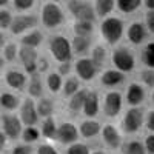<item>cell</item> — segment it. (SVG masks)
Masks as SVG:
<instances>
[{
  "label": "cell",
  "mask_w": 154,
  "mask_h": 154,
  "mask_svg": "<svg viewBox=\"0 0 154 154\" xmlns=\"http://www.w3.org/2000/svg\"><path fill=\"white\" fill-rule=\"evenodd\" d=\"M102 131V126L97 120H93V119H88V120H83L79 126V136L85 137V139H93L96 137L99 133Z\"/></svg>",
  "instance_id": "cell-19"
},
{
  "label": "cell",
  "mask_w": 154,
  "mask_h": 154,
  "mask_svg": "<svg viewBox=\"0 0 154 154\" xmlns=\"http://www.w3.org/2000/svg\"><path fill=\"white\" fill-rule=\"evenodd\" d=\"M66 154H89V148H88L85 143L75 142V143H72V145L68 146Z\"/></svg>",
  "instance_id": "cell-38"
},
{
  "label": "cell",
  "mask_w": 154,
  "mask_h": 154,
  "mask_svg": "<svg viewBox=\"0 0 154 154\" xmlns=\"http://www.w3.org/2000/svg\"><path fill=\"white\" fill-rule=\"evenodd\" d=\"M143 5L146 6L148 11H154V0H145Z\"/></svg>",
  "instance_id": "cell-50"
},
{
  "label": "cell",
  "mask_w": 154,
  "mask_h": 154,
  "mask_svg": "<svg viewBox=\"0 0 154 154\" xmlns=\"http://www.w3.org/2000/svg\"><path fill=\"white\" fill-rule=\"evenodd\" d=\"M37 154H59V151L49 143H42L37 148Z\"/></svg>",
  "instance_id": "cell-43"
},
{
  "label": "cell",
  "mask_w": 154,
  "mask_h": 154,
  "mask_svg": "<svg viewBox=\"0 0 154 154\" xmlns=\"http://www.w3.org/2000/svg\"><path fill=\"white\" fill-rule=\"evenodd\" d=\"M123 28H125V25L119 17H106L100 25V34L106 43L114 45L122 38Z\"/></svg>",
  "instance_id": "cell-2"
},
{
  "label": "cell",
  "mask_w": 154,
  "mask_h": 154,
  "mask_svg": "<svg viewBox=\"0 0 154 154\" xmlns=\"http://www.w3.org/2000/svg\"><path fill=\"white\" fill-rule=\"evenodd\" d=\"M5 82L12 89H23L26 85V75L17 69H9L5 74Z\"/></svg>",
  "instance_id": "cell-18"
},
{
  "label": "cell",
  "mask_w": 154,
  "mask_h": 154,
  "mask_svg": "<svg viewBox=\"0 0 154 154\" xmlns=\"http://www.w3.org/2000/svg\"><path fill=\"white\" fill-rule=\"evenodd\" d=\"M56 133H57V125H56V120L53 117H46L43 122H42V130H40V134L45 137V139H56Z\"/></svg>",
  "instance_id": "cell-28"
},
{
  "label": "cell",
  "mask_w": 154,
  "mask_h": 154,
  "mask_svg": "<svg viewBox=\"0 0 154 154\" xmlns=\"http://www.w3.org/2000/svg\"><path fill=\"white\" fill-rule=\"evenodd\" d=\"M146 128L151 131V133H154V109H151L149 112H148V116H146Z\"/></svg>",
  "instance_id": "cell-47"
},
{
  "label": "cell",
  "mask_w": 154,
  "mask_h": 154,
  "mask_svg": "<svg viewBox=\"0 0 154 154\" xmlns=\"http://www.w3.org/2000/svg\"><path fill=\"white\" fill-rule=\"evenodd\" d=\"M72 31L77 37H91L94 26H93V22H74L72 25Z\"/></svg>",
  "instance_id": "cell-26"
},
{
  "label": "cell",
  "mask_w": 154,
  "mask_h": 154,
  "mask_svg": "<svg viewBox=\"0 0 154 154\" xmlns=\"http://www.w3.org/2000/svg\"><path fill=\"white\" fill-rule=\"evenodd\" d=\"M125 80V74H122L120 71L117 69H108L102 74L100 77V82L103 86H108V88H112V86H117L120 85L122 82Z\"/></svg>",
  "instance_id": "cell-20"
},
{
  "label": "cell",
  "mask_w": 154,
  "mask_h": 154,
  "mask_svg": "<svg viewBox=\"0 0 154 154\" xmlns=\"http://www.w3.org/2000/svg\"><path fill=\"white\" fill-rule=\"evenodd\" d=\"M140 80L146 86H154V69H145L140 72Z\"/></svg>",
  "instance_id": "cell-40"
},
{
  "label": "cell",
  "mask_w": 154,
  "mask_h": 154,
  "mask_svg": "<svg viewBox=\"0 0 154 154\" xmlns=\"http://www.w3.org/2000/svg\"><path fill=\"white\" fill-rule=\"evenodd\" d=\"M5 5H8L6 0H0V6H5Z\"/></svg>",
  "instance_id": "cell-52"
},
{
  "label": "cell",
  "mask_w": 154,
  "mask_h": 154,
  "mask_svg": "<svg viewBox=\"0 0 154 154\" xmlns=\"http://www.w3.org/2000/svg\"><path fill=\"white\" fill-rule=\"evenodd\" d=\"M142 60L148 69H154V42L148 43L142 51Z\"/></svg>",
  "instance_id": "cell-35"
},
{
  "label": "cell",
  "mask_w": 154,
  "mask_h": 154,
  "mask_svg": "<svg viewBox=\"0 0 154 154\" xmlns=\"http://www.w3.org/2000/svg\"><path fill=\"white\" fill-rule=\"evenodd\" d=\"M111 60H112V65L116 66V69L120 71L122 74L131 72L134 69V66H136V59H134L133 53L130 49L123 48V46L114 49Z\"/></svg>",
  "instance_id": "cell-5"
},
{
  "label": "cell",
  "mask_w": 154,
  "mask_h": 154,
  "mask_svg": "<svg viewBox=\"0 0 154 154\" xmlns=\"http://www.w3.org/2000/svg\"><path fill=\"white\" fill-rule=\"evenodd\" d=\"M145 23H146V29L154 34V11H148L145 14Z\"/></svg>",
  "instance_id": "cell-45"
},
{
  "label": "cell",
  "mask_w": 154,
  "mask_h": 154,
  "mask_svg": "<svg viewBox=\"0 0 154 154\" xmlns=\"http://www.w3.org/2000/svg\"><path fill=\"white\" fill-rule=\"evenodd\" d=\"M49 53L59 63H68L72 57L71 42L65 35H53L49 38Z\"/></svg>",
  "instance_id": "cell-1"
},
{
  "label": "cell",
  "mask_w": 154,
  "mask_h": 154,
  "mask_svg": "<svg viewBox=\"0 0 154 154\" xmlns=\"http://www.w3.org/2000/svg\"><path fill=\"white\" fill-rule=\"evenodd\" d=\"M37 23H38V19L34 14H19L16 17H12L9 31H11V34L19 35V34L28 31V29L35 28Z\"/></svg>",
  "instance_id": "cell-7"
},
{
  "label": "cell",
  "mask_w": 154,
  "mask_h": 154,
  "mask_svg": "<svg viewBox=\"0 0 154 154\" xmlns=\"http://www.w3.org/2000/svg\"><path fill=\"white\" fill-rule=\"evenodd\" d=\"M145 152L146 154H154V134H149L145 137Z\"/></svg>",
  "instance_id": "cell-44"
},
{
  "label": "cell",
  "mask_w": 154,
  "mask_h": 154,
  "mask_svg": "<svg viewBox=\"0 0 154 154\" xmlns=\"http://www.w3.org/2000/svg\"><path fill=\"white\" fill-rule=\"evenodd\" d=\"M28 93L31 97H37V99H40L42 93H43V85H42V80H40V77H38L37 74L31 75V80L28 83Z\"/></svg>",
  "instance_id": "cell-31"
},
{
  "label": "cell",
  "mask_w": 154,
  "mask_h": 154,
  "mask_svg": "<svg viewBox=\"0 0 154 154\" xmlns=\"http://www.w3.org/2000/svg\"><path fill=\"white\" fill-rule=\"evenodd\" d=\"M5 46V35H3V32L0 31V48H3Z\"/></svg>",
  "instance_id": "cell-51"
},
{
  "label": "cell",
  "mask_w": 154,
  "mask_h": 154,
  "mask_svg": "<svg viewBox=\"0 0 154 154\" xmlns=\"http://www.w3.org/2000/svg\"><path fill=\"white\" fill-rule=\"evenodd\" d=\"M77 137H79V130L77 126L71 122H63L57 126V133H56V140L63 145H72L75 143Z\"/></svg>",
  "instance_id": "cell-8"
},
{
  "label": "cell",
  "mask_w": 154,
  "mask_h": 154,
  "mask_svg": "<svg viewBox=\"0 0 154 154\" xmlns=\"http://www.w3.org/2000/svg\"><path fill=\"white\" fill-rule=\"evenodd\" d=\"M122 105H123V100L120 93H116V91L108 93L103 99V112L108 117H116L122 111Z\"/></svg>",
  "instance_id": "cell-12"
},
{
  "label": "cell",
  "mask_w": 154,
  "mask_h": 154,
  "mask_svg": "<svg viewBox=\"0 0 154 154\" xmlns=\"http://www.w3.org/2000/svg\"><path fill=\"white\" fill-rule=\"evenodd\" d=\"M17 57L20 59L25 71H26L28 74L34 75V74L37 72V60H38L37 49L22 46V48L19 49V56H17Z\"/></svg>",
  "instance_id": "cell-10"
},
{
  "label": "cell",
  "mask_w": 154,
  "mask_h": 154,
  "mask_svg": "<svg viewBox=\"0 0 154 154\" xmlns=\"http://www.w3.org/2000/svg\"><path fill=\"white\" fill-rule=\"evenodd\" d=\"M79 80L75 79V77H69V79L65 80V83H63L62 86V94L66 96V97H71L72 94H75L77 91H79Z\"/></svg>",
  "instance_id": "cell-34"
},
{
  "label": "cell",
  "mask_w": 154,
  "mask_h": 154,
  "mask_svg": "<svg viewBox=\"0 0 154 154\" xmlns=\"http://www.w3.org/2000/svg\"><path fill=\"white\" fill-rule=\"evenodd\" d=\"M11 22H12V16L11 12L6 9L0 11V29H6L11 26Z\"/></svg>",
  "instance_id": "cell-39"
},
{
  "label": "cell",
  "mask_w": 154,
  "mask_h": 154,
  "mask_svg": "<svg viewBox=\"0 0 154 154\" xmlns=\"http://www.w3.org/2000/svg\"><path fill=\"white\" fill-rule=\"evenodd\" d=\"M93 8H94L96 16L108 17L111 14V11L116 8V2H112V0H97V2H94Z\"/></svg>",
  "instance_id": "cell-23"
},
{
  "label": "cell",
  "mask_w": 154,
  "mask_h": 154,
  "mask_svg": "<svg viewBox=\"0 0 154 154\" xmlns=\"http://www.w3.org/2000/svg\"><path fill=\"white\" fill-rule=\"evenodd\" d=\"M12 5L17 11H28L34 6V0H14Z\"/></svg>",
  "instance_id": "cell-41"
},
{
  "label": "cell",
  "mask_w": 154,
  "mask_h": 154,
  "mask_svg": "<svg viewBox=\"0 0 154 154\" xmlns=\"http://www.w3.org/2000/svg\"><path fill=\"white\" fill-rule=\"evenodd\" d=\"M6 140H8V139H6V136H5L2 131H0V151H2V149L6 146Z\"/></svg>",
  "instance_id": "cell-49"
},
{
  "label": "cell",
  "mask_w": 154,
  "mask_h": 154,
  "mask_svg": "<svg viewBox=\"0 0 154 154\" xmlns=\"http://www.w3.org/2000/svg\"><path fill=\"white\" fill-rule=\"evenodd\" d=\"M17 56H19V48L16 43H6L3 46V60L14 62Z\"/></svg>",
  "instance_id": "cell-37"
},
{
  "label": "cell",
  "mask_w": 154,
  "mask_h": 154,
  "mask_svg": "<svg viewBox=\"0 0 154 154\" xmlns=\"http://www.w3.org/2000/svg\"><path fill=\"white\" fill-rule=\"evenodd\" d=\"M0 106L6 111H14L20 106V100L17 96L11 93H2L0 94Z\"/></svg>",
  "instance_id": "cell-24"
},
{
  "label": "cell",
  "mask_w": 154,
  "mask_h": 154,
  "mask_svg": "<svg viewBox=\"0 0 154 154\" xmlns=\"http://www.w3.org/2000/svg\"><path fill=\"white\" fill-rule=\"evenodd\" d=\"M69 69H71V65H69V62L68 63H60L59 65V75L62 77V75H65V74H68L69 72Z\"/></svg>",
  "instance_id": "cell-48"
},
{
  "label": "cell",
  "mask_w": 154,
  "mask_h": 154,
  "mask_svg": "<svg viewBox=\"0 0 154 154\" xmlns=\"http://www.w3.org/2000/svg\"><path fill=\"white\" fill-rule=\"evenodd\" d=\"M89 60L93 62V65L96 68H100L105 63V60H106V49L102 46V45L94 46L93 51H91V59H89Z\"/></svg>",
  "instance_id": "cell-30"
},
{
  "label": "cell",
  "mask_w": 154,
  "mask_h": 154,
  "mask_svg": "<svg viewBox=\"0 0 154 154\" xmlns=\"http://www.w3.org/2000/svg\"><path fill=\"white\" fill-rule=\"evenodd\" d=\"M3 62H5V60H3V57H0V66L3 65Z\"/></svg>",
  "instance_id": "cell-54"
},
{
  "label": "cell",
  "mask_w": 154,
  "mask_h": 154,
  "mask_svg": "<svg viewBox=\"0 0 154 154\" xmlns=\"http://www.w3.org/2000/svg\"><path fill=\"white\" fill-rule=\"evenodd\" d=\"M42 42H43V34L40 31H31V32L25 34L22 37V46L32 48V49H35L37 46H40Z\"/></svg>",
  "instance_id": "cell-22"
},
{
  "label": "cell",
  "mask_w": 154,
  "mask_h": 154,
  "mask_svg": "<svg viewBox=\"0 0 154 154\" xmlns=\"http://www.w3.org/2000/svg\"><path fill=\"white\" fill-rule=\"evenodd\" d=\"M152 100H154V93H152Z\"/></svg>",
  "instance_id": "cell-55"
},
{
  "label": "cell",
  "mask_w": 154,
  "mask_h": 154,
  "mask_svg": "<svg viewBox=\"0 0 154 154\" xmlns=\"http://www.w3.org/2000/svg\"><path fill=\"white\" fill-rule=\"evenodd\" d=\"M91 154H105L103 151H94V152H91Z\"/></svg>",
  "instance_id": "cell-53"
},
{
  "label": "cell",
  "mask_w": 154,
  "mask_h": 154,
  "mask_svg": "<svg viewBox=\"0 0 154 154\" xmlns=\"http://www.w3.org/2000/svg\"><path fill=\"white\" fill-rule=\"evenodd\" d=\"M126 37L133 45H140L146 38V28L143 23L133 22L126 29Z\"/></svg>",
  "instance_id": "cell-15"
},
{
  "label": "cell",
  "mask_w": 154,
  "mask_h": 154,
  "mask_svg": "<svg viewBox=\"0 0 154 154\" xmlns=\"http://www.w3.org/2000/svg\"><path fill=\"white\" fill-rule=\"evenodd\" d=\"M86 96H88V89H79L75 94H72L71 99H69V109L74 111V112H79L83 108Z\"/></svg>",
  "instance_id": "cell-25"
},
{
  "label": "cell",
  "mask_w": 154,
  "mask_h": 154,
  "mask_svg": "<svg viewBox=\"0 0 154 154\" xmlns=\"http://www.w3.org/2000/svg\"><path fill=\"white\" fill-rule=\"evenodd\" d=\"M40 20L43 23L45 28H57L60 26V25L63 23V20H65V16H63V11L62 8L54 3V2H48L43 5L42 8V14H40Z\"/></svg>",
  "instance_id": "cell-3"
},
{
  "label": "cell",
  "mask_w": 154,
  "mask_h": 154,
  "mask_svg": "<svg viewBox=\"0 0 154 154\" xmlns=\"http://www.w3.org/2000/svg\"><path fill=\"white\" fill-rule=\"evenodd\" d=\"M35 111H37V116L38 117H51V114L54 112V103L53 100H49L46 97H40L38 102L35 103Z\"/></svg>",
  "instance_id": "cell-21"
},
{
  "label": "cell",
  "mask_w": 154,
  "mask_h": 154,
  "mask_svg": "<svg viewBox=\"0 0 154 154\" xmlns=\"http://www.w3.org/2000/svg\"><path fill=\"white\" fill-rule=\"evenodd\" d=\"M46 86L51 93H59L62 86H63V80L62 77L57 74V72H49L48 77H46Z\"/></svg>",
  "instance_id": "cell-33"
},
{
  "label": "cell",
  "mask_w": 154,
  "mask_h": 154,
  "mask_svg": "<svg viewBox=\"0 0 154 154\" xmlns=\"http://www.w3.org/2000/svg\"><path fill=\"white\" fill-rule=\"evenodd\" d=\"M122 154H146L143 143H140L139 140H131L122 145Z\"/></svg>",
  "instance_id": "cell-32"
},
{
  "label": "cell",
  "mask_w": 154,
  "mask_h": 154,
  "mask_svg": "<svg viewBox=\"0 0 154 154\" xmlns=\"http://www.w3.org/2000/svg\"><path fill=\"white\" fill-rule=\"evenodd\" d=\"M145 99V89L139 83H131L126 88V102L131 105V108H136L140 105Z\"/></svg>",
  "instance_id": "cell-16"
},
{
  "label": "cell",
  "mask_w": 154,
  "mask_h": 154,
  "mask_svg": "<svg viewBox=\"0 0 154 154\" xmlns=\"http://www.w3.org/2000/svg\"><path fill=\"white\" fill-rule=\"evenodd\" d=\"M31 152H32V148H31V145H26V143L16 145L11 149V154H31Z\"/></svg>",
  "instance_id": "cell-42"
},
{
  "label": "cell",
  "mask_w": 154,
  "mask_h": 154,
  "mask_svg": "<svg viewBox=\"0 0 154 154\" xmlns=\"http://www.w3.org/2000/svg\"><path fill=\"white\" fill-rule=\"evenodd\" d=\"M19 119L23 125H26V126H34L38 122V116H37V111H35V103H34L32 99L26 97L22 102Z\"/></svg>",
  "instance_id": "cell-11"
},
{
  "label": "cell",
  "mask_w": 154,
  "mask_h": 154,
  "mask_svg": "<svg viewBox=\"0 0 154 154\" xmlns=\"http://www.w3.org/2000/svg\"><path fill=\"white\" fill-rule=\"evenodd\" d=\"M89 45H91V40L88 37H74L71 40V49L72 53H77V54H83L89 49Z\"/></svg>",
  "instance_id": "cell-29"
},
{
  "label": "cell",
  "mask_w": 154,
  "mask_h": 154,
  "mask_svg": "<svg viewBox=\"0 0 154 154\" xmlns=\"http://www.w3.org/2000/svg\"><path fill=\"white\" fill-rule=\"evenodd\" d=\"M0 11H2V9H0Z\"/></svg>",
  "instance_id": "cell-56"
},
{
  "label": "cell",
  "mask_w": 154,
  "mask_h": 154,
  "mask_svg": "<svg viewBox=\"0 0 154 154\" xmlns=\"http://www.w3.org/2000/svg\"><path fill=\"white\" fill-rule=\"evenodd\" d=\"M140 5H142L140 0H117L116 2V8L123 14H131V12L137 11Z\"/></svg>",
  "instance_id": "cell-27"
},
{
  "label": "cell",
  "mask_w": 154,
  "mask_h": 154,
  "mask_svg": "<svg viewBox=\"0 0 154 154\" xmlns=\"http://www.w3.org/2000/svg\"><path fill=\"white\" fill-rule=\"evenodd\" d=\"M75 72L79 75V79L82 80H93L96 74H97V68L93 65V62L86 59V57H82L75 62Z\"/></svg>",
  "instance_id": "cell-13"
},
{
  "label": "cell",
  "mask_w": 154,
  "mask_h": 154,
  "mask_svg": "<svg viewBox=\"0 0 154 154\" xmlns=\"http://www.w3.org/2000/svg\"><path fill=\"white\" fill-rule=\"evenodd\" d=\"M22 139H23V142H26V145L35 142V140L40 137V131L37 130L35 126H26L25 130H22Z\"/></svg>",
  "instance_id": "cell-36"
},
{
  "label": "cell",
  "mask_w": 154,
  "mask_h": 154,
  "mask_svg": "<svg viewBox=\"0 0 154 154\" xmlns=\"http://www.w3.org/2000/svg\"><path fill=\"white\" fill-rule=\"evenodd\" d=\"M143 111L140 109V108H130L126 112H125V117L122 120V126H123V130L125 133L128 134H134L137 133L140 128H142L143 125Z\"/></svg>",
  "instance_id": "cell-6"
},
{
  "label": "cell",
  "mask_w": 154,
  "mask_h": 154,
  "mask_svg": "<svg viewBox=\"0 0 154 154\" xmlns=\"http://www.w3.org/2000/svg\"><path fill=\"white\" fill-rule=\"evenodd\" d=\"M66 8L75 22H93L96 19V12L91 3L82 2V0H69L66 2Z\"/></svg>",
  "instance_id": "cell-4"
},
{
  "label": "cell",
  "mask_w": 154,
  "mask_h": 154,
  "mask_svg": "<svg viewBox=\"0 0 154 154\" xmlns=\"http://www.w3.org/2000/svg\"><path fill=\"white\" fill-rule=\"evenodd\" d=\"M102 137H103V142L112 149L119 148L122 145V136L117 131V128L111 123H106L102 126Z\"/></svg>",
  "instance_id": "cell-14"
},
{
  "label": "cell",
  "mask_w": 154,
  "mask_h": 154,
  "mask_svg": "<svg viewBox=\"0 0 154 154\" xmlns=\"http://www.w3.org/2000/svg\"><path fill=\"white\" fill-rule=\"evenodd\" d=\"M82 111H83V114L86 116V117H94V116L99 114L100 100H99V94L96 91H88V96H86V100L83 103Z\"/></svg>",
  "instance_id": "cell-17"
},
{
  "label": "cell",
  "mask_w": 154,
  "mask_h": 154,
  "mask_svg": "<svg viewBox=\"0 0 154 154\" xmlns=\"http://www.w3.org/2000/svg\"><path fill=\"white\" fill-rule=\"evenodd\" d=\"M2 128H3V134L6 136V139H11V140H16L20 134H22V122L17 116L14 114H6L3 116L2 119Z\"/></svg>",
  "instance_id": "cell-9"
},
{
  "label": "cell",
  "mask_w": 154,
  "mask_h": 154,
  "mask_svg": "<svg viewBox=\"0 0 154 154\" xmlns=\"http://www.w3.org/2000/svg\"><path fill=\"white\" fill-rule=\"evenodd\" d=\"M48 68H49L48 60L43 59V57H38V60H37V71H38V72H45Z\"/></svg>",
  "instance_id": "cell-46"
}]
</instances>
